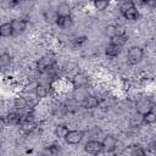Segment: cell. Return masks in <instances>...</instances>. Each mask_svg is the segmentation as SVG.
Returning <instances> with one entry per match:
<instances>
[{
    "instance_id": "6da1fadb",
    "label": "cell",
    "mask_w": 156,
    "mask_h": 156,
    "mask_svg": "<svg viewBox=\"0 0 156 156\" xmlns=\"http://www.w3.org/2000/svg\"><path fill=\"white\" fill-rule=\"evenodd\" d=\"M119 12L127 21H136L140 17V13H139V10H138L135 2L130 1V0L123 1L119 5Z\"/></svg>"
},
{
    "instance_id": "7a4b0ae2",
    "label": "cell",
    "mask_w": 156,
    "mask_h": 156,
    "mask_svg": "<svg viewBox=\"0 0 156 156\" xmlns=\"http://www.w3.org/2000/svg\"><path fill=\"white\" fill-rule=\"evenodd\" d=\"M144 55H145V51L141 46H138V45L130 46L127 51V62L129 65H136L141 62V60L144 58Z\"/></svg>"
},
{
    "instance_id": "3957f363",
    "label": "cell",
    "mask_w": 156,
    "mask_h": 156,
    "mask_svg": "<svg viewBox=\"0 0 156 156\" xmlns=\"http://www.w3.org/2000/svg\"><path fill=\"white\" fill-rule=\"evenodd\" d=\"M154 110V101L147 96H140L135 101V111L138 115L143 116Z\"/></svg>"
},
{
    "instance_id": "277c9868",
    "label": "cell",
    "mask_w": 156,
    "mask_h": 156,
    "mask_svg": "<svg viewBox=\"0 0 156 156\" xmlns=\"http://www.w3.org/2000/svg\"><path fill=\"white\" fill-rule=\"evenodd\" d=\"M56 63V58H55V55L54 54H45L44 56H41L38 62H37V69L39 71V73L41 72H45L48 71L49 68L54 67Z\"/></svg>"
},
{
    "instance_id": "5b68a950",
    "label": "cell",
    "mask_w": 156,
    "mask_h": 156,
    "mask_svg": "<svg viewBox=\"0 0 156 156\" xmlns=\"http://www.w3.org/2000/svg\"><path fill=\"white\" fill-rule=\"evenodd\" d=\"M101 145H102V151L104 152H106V154H113L117 150L118 140H117V138L115 135L107 134L101 140Z\"/></svg>"
},
{
    "instance_id": "8992f818",
    "label": "cell",
    "mask_w": 156,
    "mask_h": 156,
    "mask_svg": "<svg viewBox=\"0 0 156 156\" xmlns=\"http://www.w3.org/2000/svg\"><path fill=\"white\" fill-rule=\"evenodd\" d=\"M84 135H85V132L79 129H72V130H68L67 135L65 136V141L68 145H78L82 143Z\"/></svg>"
},
{
    "instance_id": "52a82bcc",
    "label": "cell",
    "mask_w": 156,
    "mask_h": 156,
    "mask_svg": "<svg viewBox=\"0 0 156 156\" xmlns=\"http://www.w3.org/2000/svg\"><path fill=\"white\" fill-rule=\"evenodd\" d=\"M123 156H146V150L141 144H130L124 147Z\"/></svg>"
},
{
    "instance_id": "ba28073f",
    "label": "cell",
    "mask_w": 156,
    "mask_h": 156,
    "mask_svg": "<svg viewBox=\"0 0 156 156\" xmlns=\"http://www.w3.org/2000/svg\"><path fill=\"white\" fill-rule=\"evenodd\" d=\"M84 151L87 154H89V155H93V156L100 155L101 152H104L101 141L100 140H88L84 144Z\"/></svg>"
},
{
    "instance_id": "9c48e42d",
    "label": "cell",
    "mask_w": 156,
    "mask_h": 156,
    "mask_svg": "<svg viewBox=\"0 0 156 156\" xmlns=\"http://www.w3.org/2000/svg\"><path fill=\"white\" fill-rule=\"evenodd\" d=\"M99 105H100V99L96 95H91V94L85 95L80 101V106L84 110H94L99 107Z\"/></svg>"
},
{
    "instance_id": "30bf717a",
    "label": "cell",
    "mask_w": 156,
    "mask_h": 156,
    "mask_svg": "<svg viewBox=\"0 0 156 156\" xmlns=\"http://www.w3.org/2000/svg\"><path fill=\"white\" fill-rule=\"evenodd\" d=\"M51 91V84L49 82H43V83H38L35 85L34 89V95L37 96V99H45L50 95Z\"/></svg>"
},
{
    "instance_id": "8fae6325",
    "label": "cell",
    "mask_w": 156,
    "mask_h": 156,
    "mask_svg": "<svg viewBox=\"0 0 156 156\" xmlns=\"http://www.w3.org/2000/svg\"><path fill=\"white\" fill-rule=\"evenodd\" d=\"M72 85L74 89H79V88H87L88 83H89V77L83 73V72H78L76 73L73 77H72V80H71Z\"/></svg>"
},
{
    "instance_id": "7c38bea8",
    "label": "cell",
    "mask_w": 156,
    "mask_h": 156,
    "mask_svg": "<svg viewBox=\"0 0 156 156\" xmlns=\"http://www.w3.org/2000/svg\"><path fill=\"white\" fill-rule=\"evenodd\" d=\"M10 23H11V26H12L13 34L23 33V32L27 29V26H28V21H27L26 18H13Z\"/></svg>"
},
{
    "instance_id": "4fadbf2b",
    "label": "cell",
    "mask_w": 156,
    "mask_h": 156,
    "mask_svg": "<svg viewBox=\"0 0 156 156\" xmlns=\"http://www.w3.org/2000/svg\"><path fill=\"white\" fill-rule=\"evenodd\" d=\"M12 62V55L7 51H4L0 54V72L4 73L9 69L10 65Z\"/></svg>"
},
{
    "instance_id": "5bb4252c",
    "label": "cell",
    "mask_w": 156,
    "mask_h": 156,
    "mask_svg": "<svg viewBox=\"0 0 156 156\" xmlns=\"http://www.w3.org/2000/svg\"><path fill=\"white\" fill-rule=\"evenodd\" d=\"M6 126H20L22 121V115L20 112H9L5 117Z\"/></svg>"
},
{
    "instance_id": "9a60e30c",
    "label": "cell",
    "mask_w": 156,
    "mask_h": 156,
    "mask_svg": "<svg viewBox=\"0 0 156 156\" xmlns=\"http://www.w3.org/2000/svg\"><path fill=\"white\" fill-rule=\"evenodd\" d=\"M127 41H128V35L124 33V32H119L117 35H115L112 39H110V43H112V44H115L116 46H118V48H123L126 44H127Z\"/></svg>"
},
{
    "instance_id": "2e32d148",
    "label": "cell",
    "mask_w": 156,
    "mask_h": 156,
    "mask_svg": "<svg viewBox=\"0 0 156 156\" xmlns=\"http://www.w3.org/2000/svg\"><path fill=\"white\" fill-rule=\"evenodd\" d=\"M13 106H15V108H16L17 111H23V110L28 108V106H29V100H28L27 98L22 96V95H18V96H16V98L13 99Z\"/></svg>"
},
{
    "instance_id": "e0dca14e",
    "label": "cell",
    "mask_w": 156,
    "mask_h": 156,
    "mask_svg": "<svg viewBox=\"0 0 156 156\" xmlns=\"http://www.w3.org/2000/svg\"><path fill=\"white\" fill-rule=\"evenodd\" d=\"M71 10H72V7H71V5L68 2H60L55 9V11L57 13V17L71 16Z\"/></svg>"
},
{
    "instance_id": "ac0fdd59",
    "label": "cell",
    "mask_w": 156,
    "mask_h": 156,
    "mask_svg": "<svg viewBox=\"0 0 156 156\" xmlns=\"http://www.w3.org/2000/svg\"><path fill=\"white\" fill-rule=\"evenodd\" d=\"M55 24H57V27L61 28V29H68V28H71L72 24H73V18H72V16L57 17Z\"/></svg>"
},
{
    "instance_id": "d6986e66",
    "label": "cell",
    "mask_w": 156,
    "mask_h": 156,
    "mask_svg": "<svg viewBox=\"0 0 156 156\" xmlns=\"http://www.w3.org/2000/svg\"><path fill=\"white\" fill-rule=\"evenodd\" d=\"M60 155V145L51 144L43 149L40 156H58Z\"/></svg>"
},
{
    "instance_id": "ffe728a7",
    "label": "cell",
    "mask_w": 156,
    "mask_h": 156,
    "mask_svg": "<svg viewBox=\"0 0 156 156\" xmlns=\"http://www.w3.org/2000/svg\"><path fill=\"white\" fill-rule=\"evenodd\" d=\"M51 113H52L55 117L61 118V117H63V116L67 113V108H66V106H65L63 102H56V104L51 107Z\"/></svg>"
},
{
    "instance_id": "44dd1931",
    "label": "cell",
    "mask_w": 156,
    "mask_h": 156,
    "mask_svg": "<svg viewBox=\"0 0 156 156\" xmlns=\"http://www.w3.org/2000/svg\"><path fill=\"white\" fill-rule=\"evenodd\" d=\"M119 52H121V48L116 46V45L112 44V43H108V44L106 45V48H105V54H106V56L110 57V58L117 57V56L119 55Z\"/></svg>"
},
{
    "instance_id": "7402d4cb",
    "label": "cell",
    "mask_w": 156,
    "mask_h": 156,
    "mask_svg": "<svg viewBox=\"0 0 156 156\" xmlns=\"http://www.w3.org/2000/svg\"><path fill=\"white\" fill-rule=\"evenodd\" d=\"M13 35V29L10 22H5L0 24V38H9Z\"/></svg>"
},
{
    "instance_id": "603a6c76",
    "label": "cell",
    "mask_w": 156,
    "mask_h": 156,
    "mask_svg": "<svg viewBox=\"0 0 156 156\" xmlns=\"http://www.w3.org/2000/svg\"><path fill=\"white\" fill-rule=\"evenodd\" d=\"M43 17L48 23H56L57 13H56L55 9H46L43 11Z\"/></svg>"
},
{
    "instance_id": "cb8c5ba5",
    "label": "cell",
    "mask_w": 156,
    "mask_h": 156,
    "mask_svg": "<svg viewBox=\"0 0 156 156\" xmlns=\"http://www.w3.org/2000/svg\"><path fill=\"white\" fill-rule=\"evenodd\" d=\"M68 127L66 124H56L54 128V134L58 138V139H65V136L68 133Z\"/></svg>"
},
{
    "instance_id": "d4e9b609",
    "label": "cell",
    "mask_w": 156,
    "mask_h": 156,
    "mask_svg": "<svg viewBox=\"0 0 156 156\" xmlns=\"http://www.w3.org/2000/svg\"><path fill=\"white\" fill-rule=\"evenodd\" d=\"M141 119H143V124L152 126V124H155V122H156V113H155L154 110H152V111H150V112L143 115V116H141Z\"/></svg>"
},
{
    "instance_id": "484cf974",
    "label": "cell",
    "mask_w": 156,
    "mask_h": 156,
    "mask_svg": "<svg viewBox=\"0 0 156 156\" xmlns=\"http://www.w3.org/2000/svg\"><path fill=\"white\" fill-rule=\"evenodd\" d=\"M93 6L98 11H105L110 6V1H107V0H95L93 2Z\"/></svg>"
},
{
    "instance_id": "4316f807",
    "label": "cell",
    "mask_w": 156,
    "mask_h": 156,
    "mask_svg": "<svg viewBox=\"0 0 156 156\" xmlns=\"http://www.w3.org/2000/svg\"><path fill=\"white\" fill-rule=\"evenodd\" d=\"M121 30L118 29V27L116 26V24H108L106 28H105V34L110 38V39H112L115 35H117L118 33H119Z\"/></svg>"
},
{
    "instance_id": "83f0119b",
    "label": "cell",
    "mask_w": 156,
    "mask_h": 156,
    "mask_svg": "<svg viewBox=\"0 0 156 156\" xmlns=\"http://www.w3.org/2000/svg\"><path fill=\"white\" fill-rule=\"evenodd\" d=\"M88 135H89V140H98V138H99V135L101 134V129H99L98 127H93L91 129H89L88 132Z\"/></svg>"
},
{
    "instance_id": "f1b7e54d",
    "label": "cell",
    "mask_w": 156,
    "mask_h": 156,
    "mask_svg": "<svg viewBox=\"0 0 156 156\" xmlns=\"http://www.w3.org/2000/svg\"><path fill=\"white\" fill-rule=\"evenodd\" d=\"M87 41V37H77L73 39V45L74 46H80Z\"/></svg>"
},
{
    "instance_id": "f546056e",
    "label": "cell",
    "mask_w": 156,
    "mask_h": 156,
    "mask_svg": "<svg viewBox=\"0 0 156 156\" xmlns=\"http://www.w3.org/2000/svg\"><path fill=\"white\" fill-rule=\"evenodd\" d=\"M6 127V122H5V118L0 116V133L4 130V128Z\"/></svg>"
}]
</instances>
